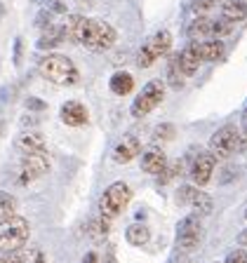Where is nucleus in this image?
<instances>
[{
    "label": "nucleus",
    "instance_id": "obj_1",
    "mask_svg": "<svg viewBox=\"0 0 247 263\" xmlns=\"http://www.w3.org/2000/svg\"><path fill=\"white\" fill-rule=\"evenodd\" d=\"M64 40H76L85 45L92 52H106L115 43V28L109 22L101 19H82V16H71L66 26L61 28Z\"/></svg>",
    "mask_w": 247,
    "mask_h": 263
},
{
    "label": "nucleus",
    "instance_id": "obj_2",
    "mask_svg": "<svg viewBox=\"0 0 247 263\" xmlns=\"http://www.w3.org/2000/svg\"><path fill=\"white\" fill-rule=\"evenodd\" d=\"M38 71L45 80L55 82V85H61V87H68V85H76L78 82V66L64 54L45 57V59L40 61Z\"/></svg>",
    "mask_w": 247,
    "mask_h": 263
},
{
    "label": "nucleus",
    "instance_id": "obj_3",
    "mask_svg": "<svg viewBox=\"0 0 247 263\" xmlns=\"http://www.w3.org/2000/svg\"><path fill=\"white\" fill-rule=\"evenodd\" d=\"M28 235H31L28 221L22 219V216H14L12 221L0 226V252L7 254V256L16 254L28 242Z\"/></svg>",
    "mask_w": 247,
    "mask_h": 263
},
{
    "label": "nucleus",
    "instance_id": "obj_4",
    "mask_svg": "<svg viewBox=\"0 0 247 263\" xmlns=\"http://www.w3.org/2000/svg\"><path fill=\"white\" fill-rule=\"evenodd\" d=\"M130 202H132V188L127 186V183H122V181H115V183H111V186L106 188L101 200H99V212H101L104 219L111 221Z\"/></svg>",
    "mask_w": 247,
    "mask_h": 263
},
{
    "label": "nucleus",
    "instance_id": "obj_5",
    "mask_svg": "<svg viewBox=\"0 0 247 263\" xmlns=\"http://www.w3.org/2000/svg\"><path fill=\"white\" fill-rule=\"evenodd\" d=\"M170 47H172L170 31L155 33L153 38L146 40V43L142 45V49H139V57H137V64L142 66V68H148V66L153 64L155 59H160V57L167 54V52H170Z\"/></svg>",
    "mask_w": 247,
    "mask_h": 263
},
{
    "label": "nucleus",
    "instance_id": "obj_6",
    "mask_svg": "<svg viewBox=\"0 0 247 263\" xmlns=\"http://www.w3.org/2000/svg\"><path fill=\"white\" fill-rule=\"evenodd\" d=\"M163 99H165V85L163 82L160 80L146 82L144 89H142V94H139V97L134 99V104H132V115H134V118H144V115L151 113Z\"/></svg>",
    "mask_w": 247,
    "mask_h": 263
},
{
    "label": "nucleus",
    "instance_id": "obj_7",
    "mask_svg": "<svg viewBox=\"0 0 247 263\" xmlns=\"http://www.w3.org/2000/svg\"><path fill=\"white\" fill-rule=\"evenodd\" d=\"M236 148H240V132L233 125H226L217 129L209 139V153L214 158H228Z\"/></svg>",
    "mask_w": 247,
    "mask_h": 263
},
{
    "label": "nucleus",
    "instance_id": "obj_8",
    "mask_svg": "<svg viewBox=\"0 0 247 263\" xmlns=\"http://www.w3.org/2000/svg\"><path fill=\"white\" fill-rule=\"evenodd\" d=\"M200 237H203V226H200V216L193 214L181 219L177 226V247L184 249V252H191L200 245Z\"/></svg>",
    "mask_w": 247,
    "mask_h": 263
},
{
    "label": "nucleus",
    "instance_id": "obj_9",
    "mask_svg": "<svg viewBox=\"0 0 247 263\" xmlns=\"http://www.w3.org/2000/svg\"><path fill=\"white\" fill-rule=\"evenodd\" d=\"M49 172V160L45 153L38 155H24L22 164H19V183H28L33 179H40Z\"/></svg>",
    "mask_w": 247,
    "mask_h": 263
},
{
    "label": "nucleus",
    "instance_id": "obj_10",
    "mask_svg": "<svg viewBox=\"0 0 247 263\" xmlns=\"http://www.w3.org/2000/svg\"><path fill=\"white\" fill-rule=\"evenodd\" d=\"M214 172V155L212 153H198L191 162V181L198 188L209 183Z\"/></svg>",
    "mask_w": 247,
    "mask_h": 263
},
{
    "label": "nucleus",
    "instance_id": "obj_11",
    "mask_svg": "<svg viewBox=\"0 0 247 263\" xmlns=\"http://www.w3.org/2000/svg\"><path fill=\"white\" fill-rule=\"evenodd\" d=\"M139 153H142V143H139V139L132 137V134H127V137H122L120 141L115 143L113 160L122 164V162H130V160H134Z\"/></svg>",
    "mask_w": 247,
    "mask_h": 263
},
{
    "label": "nucleus",
    "instance_id": "obj_12",
    "mask_svg": "<svg viewBox=\"0 0 247 263\" xmlns=\"http://www.w3.org/2000/svg\"><path fill=\"white\" fill-rule=\"evenodd\" d=\"M170 164H167V155L160 151V148H148L142 155V172L146 174H163Z\"/></svg>",
    "mask_w": 247,
    "mask_h": 263
},
{
    "label": "nucleus",
    "instance_id": "obj_13",
    "mask_svg": "<svg viewBox=\"0 0 247 263\" xmlns=\"http://www.w3.org/2000/svg\"><path fill=\"white\" fill-rule=\"evenodd\" d=\"M61 120H64L68 127L87 125V120H90L87 108H85L80 101H66V104L61 106Z\"/></svg>",
    "mask_w": 247,
    "mask_h": 263
},
{
    "label": "nucleus",
    "instance_id": "obj_14",
    "mask_svg": "<svg viewBox=\"0 0 247 263\" xmlns=\"http://www.w3.org/2000/svg\"><path fill=\"white\" fill-rule=\"evenodd\" d=\"M16 146L22 151L24 155H38V153H45V137L40 132H22L16 137Z\"/></svg>",
    "mask_w": 247,
    "mask_h": 263
},
{
    "label": "nucleus",
    "instance_id": "obj_15",
    "mask_svg": "<svg viewBox=\"0 0 247 263\" xmlns=\"http://www.w3.org/2000/svg\"><path fill=\"white\" fill-rule=\"evenodd\" d=\"M200 64H203V59H200V52H198V43H191L177 59V66H179V71L184 76H193L200 68Z\"/></svg>",
    "mask_w": 247,
    "mask_h": 263
},
{
    "label": "nucleus",
    "instance_id": "obj_16",
    "mask_svg": "<svg viewBox=\"0 0 247 263\" xmlns=\"http://www.w3.org/2000/svg\"><path fill=\"white\" fill-rule=\"evenodd\" d=\"M109 87L113 94H118V97H125V94H130L132 89H134V78L130 76V73H113L111 76V82Z\"/></svg>",
    "mask_w": 247,
    "mask_h": 263
},
{
    "label": "nucleus",
    "instance_id": "obj_17",
    "mask_svg": "<svg viewBox=\"0 0 247 263\" xmlns=\"http://www.w3.org/2000/svg\"><path fill=\"white\" fill-rule=\"evenodd\" d=\"M221 14L228 22H242L247 16V3L245 0H226L221 7Z\"/></svg>",
    "mask_w": 247,
    "mask_h": 263
},
{
    "label": "nucleus",
    "instance_id": "obj_18",
    "mask_svg": "<svg viewBox=\"0 0 247 263\" xmlns=\"http://www.w3.org/2000/svg\"><path fill=\"white\" fill-rule=\"evenodd\" d=\"M198 52H200L203 61H217L224 57V45L214 38V40H207V43H198Z\"/></svg>",
    "mask_w": 247,
    "mask_h": 263
},
{
    "label": "nucleus",
    "instance_id": "obj_19",
    "mask_svg": "<svg viewBox=\"0 0 247 263\" xmlns=\"http://www.w3.org/2000/svg\"><path fill=\"white\" fill-rule=\"evenodd\" d=\"M16 216V200L14 195H10V193L0 191V226L7 223V221H12Z\"/></svg>",
    "mask_w": 247,
    "mask_h": 263
},
{
    "label": "nucleus",
    "instance_id": "obj_20",
    "mask_svg": "<svg viewBox=\"0 0 247 263\" xmlns=\"http://www.w3.org/2000/svg\"><path fill=\"white\" fill-rule=\"evenodd\" d=\"M125 237H127V242H130V245H134V247H144L148 240H151V230H148L144 223H132L130 228H127Z\"/></svg>",
    "mask_w": 247,
    "mask_h": 263
},
{
    "label": "nucleus",
    "instance_id": "obj_21",
    "mask_svg": "<svg viewBox=\"0 0 247 263\" xmlns=\"http://www.w3.org/2000/svg\"><path fill=\"white\" fill-rule=\"evenodd\" d=\"M212 28H214V22L207 19V16H198L196 22L188 26V38H203V35H212Z\"/></svg>",
    "mask_w": 247,
    "mask_h": 263
},
{
    "label": "nucleus",
    "instance_id": "obj_22",
    "mask_svg": "<svg viewBox=\"0 0 247 263\" xmlns=\"http://www.w3.org/2000/svg\"><path fill=\"white\" fill-rule=\"evenodd\" d=\"M191 207L196 209L198 216H205V214L212 212V197H209L207 193H200V191H198V193H196V197H193Z\"/></svg>",
    "mask_w": 247,
    "mask_h": 263
},
{
    "label": "nucleus",
    "instance_id": "obj_23",
    "mask_svg": "<svg viewBox=\"0 0 247 263\" xmlns=\"http://www.w3.org/2000/svg\"><path fill=\"white\" fill-rule=\"evenodd\" d=\"M196 193H198L196 186H181L179 193H177V202L179 204H191L193 197H196Z\"/></svg>",
    "mask_w": 247,
    "mask_h": 263
},
{
    "label": "nucleus",
    "instance_id": "obj_24",
    "mask_svg": "<svg viewBox=\"0 0 247 263\" xmlns=\"http://www.w3.org/2000/svg\"><path fill=\"white\" fill-rule=\"evenodd\" d=\"M231 28H233V22H228V19H217V22H214V28H212V35L214 38L228 35Z\"/></svg>",
    "mask_w": 247,
    "mask_h": 263
},
{
    "label": "nucleus",
    "instance_id": "obj_25",
    "mask_svg": "<svg viewBox=\"0 0 247 263\" xmlns=\"http://www.w3.org/2000/svg\"><path fill=\"white\" fill-rule=\"evenodd\" d=\"M224 263H247V252H242V249H236V252H231L228 256H226Z\"/></svg>",
    "mask_w": 247,
    "mask_h": 263
},
{
    "label": "nucleus",
    "instance_id": "obj_26",
    "mask_svg": "<svg viewBox=\"0 0 247 263\" xmlns=\"http://www.w3.org/2000/svg\"><path fill=\"white\" fill-rule=\"evenodd\" d=\"M174 137V127L172 125H160L155 129V139H172Z\"/></svg>",
    "mask_w": 247,
    "mask_h": 263
},
{
    "label": "nucleus",
    "instance_id": "obj_27",
    "mask_svg": "<svg viewBox=\"0 0 247 263\" xmlns=\"http://www.w3.org/2000/svg\"><path fill=\"white\" fill-rule=\"evenodd\" d=\"M212 3H214V0H200V3L196 5V12H198V14H203L205 10H209V7H212Z\"/></svg>",
    "mask_w": 247,
    "mask_h": 263
},
{
    "label": "nucleus",
    "instance_id": "obj_28",
    "mask_svg": "<svg viewBox=\"0 0 247 263\" xmlns=\"http://www.w3.org/2000/svg\"><path fill=\"white\" fill-rule=\"evenodd\" d=\"M0 263H24V256H19V254H10V256L0 258Z\"/></svg>",
    "mask_w": 247,
    "mask_h": 263
},
{
    "label": "nucleus",
    "instance_id": "obj_29",
    "mask_svg": "<svg viewBox=\"0 0 247 263\" xmlns=\"http://www.w3.org/2000/svg\"><path fill=\"white\" fill-rule=\"evenodd\" d=\"M80 263H97V254H92V252H90V254H87V256L82 258V261H80Z\"/></svg>",
    "mask_w": 247,
    "mask_h": 263
},
{
    "label": "nucleus",
    "instance_id": "obj_30",
    "mask_svg": "<svg viewBox=\"0 0 247 263\" xmlns=\"http://www.w3.org/2000/svg\"><path fill=\"white\" fill-rule=\"evenodd\" d=\"M167 263H188V258L186 256H174V258H170Z\"/></svg>",
    "mask_w": 247,
    "mask_h": 263
},
{
    "label": "nucleus",
    "instance_id": "obj_31",
    "mask_svg": "<svg viewBox=\"0 0 247 263\" xmlns=\"http://www.w3.org/2000/svg\"><path fill=\"white\" fill-rule=\"evenodd\" d=\"M238 242H240V245H245V247H247V230H242L240 235H238Z\"/></svg>",
    "mask_w": 247,
    "mask_h": 263
},
{
    "label": "nucleus",
    "instance_id": "obj_32",
    "mask_svg": "<svg viewBox=\"0 0 247 263\" xmlns=\"http://www.w3.org/2000/svg\"><path fill=\"white\" fill-rule=\"evenodd\" d=\"M247 146V127H245V134H240V148Z\"/></svg>",
    "mask_w": 247,
    "mask_h": 263
},
{
    "label": "nucleus",
    "instance_id": "obj_33",
    "mask_svg": "<svg viewBox=\"0 0 247 263\" xmlns=\"http://www.w3.org/2000/svg\"><path fill=\"white\" fill-rule=\"evenodd\" d=\"M242 127H247V108H245V113H242Z\"/></svg>",
    "mask_w": 247,
    "mask_h": 263
},
{
    "label": "nucleus",
    "instance_id": "obj_34",
    "mask_svg": "<svg viewBox=\"0 0 247 263\" xmlns=\"http://www.w3.org/2000/svg\"><path fill=\"white\" fill-rule=\"evenodd\" d=\"M245 219H247V212H245Z\"/></svg>",
    "mask_w": 247,
    "mask_h": 263
}]
</instances>
